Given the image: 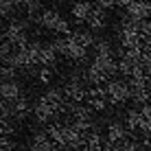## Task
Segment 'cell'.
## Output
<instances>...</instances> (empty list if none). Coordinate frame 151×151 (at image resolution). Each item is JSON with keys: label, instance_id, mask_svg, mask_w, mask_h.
<instances>
[{"label": "cell", "instance_id": "obj_1", "mask_svg": "<svg viewBox=\"0 0 151 151\" xmlns=\"http://www.w3.org/2000/svg\"><path fill=\"white\" fill-rule=\"evenodd\" d=\"M2 40L11 42L15 48H24V46L31 42V37H29V22H24V20H9L4 31H2Z\"/></svg>", "mask_w": 151, "mask_h": 151}, {"label": "cell", "instance_id": "obj_2", "mask_svg": "<svg viewBox=\"0 0 151 151\" xmlns=\"http://www.w3.org/2000/svg\"><path fill=\"white\" fill-rule=\"evenodd\" d=\"M88 88H86V77H83V72H72L68 77V81H66L64 86V94L68 99V103H81L88 99Z\"/></svg>", "mask_w": 151, "mask_h": 151}, {"label": "cell", "instance_id": "obj_3", "mask_svg": "<svg viewBox=\"0 0 151 151\" xmlns=\"http://www.w3.org/2000/svg\"><path fill=\"white\" fill-rule=\"evenodd\" d=\"M103 90H105V96L110 101V105H123L125 101H132V92H129V86L125 79L114 77V79H110L103 86Z\"/></svg>", "mask_w": 151, "mask_h": 151}, {"label": "cell", "instance_id": "obj_4", "mask_svg": "<svg viewBox=\"0 0 151 151\" xmlns=\"http://www.w3.org/2000/svg\"><path fill=\"white\" fill-rule=\"evenodd\" d=\"M31 116L35 118V123H37V125H50V123H53V118L57 116V112L40 96L37 101L33 103V114H31Z\"/></svg>", "mask_w": 151, "mask_h": 151}, {"label": "cell", "instance_id": "obj_5", "mask_svg": "<svg viewBox=\"0 0 151 151\" xmlns=\"http://www.w3.org/2000/svg\"><path fill=\"white\" fill-rule=\"evenodd\" d=\"M129 138V129L123 121H112L107 123V129H105V142H112V145H118L123 140Z\"/></svg>", "mask_w": 151, "mask_h": 151}, {"label": "cell", "instance_id": "obj_6", "mask_svg": "<svg viewBox=\"0 0 151 151\" xmlns=\"http://www.w3.org/2000/svg\"><path fill=\"white\" fill-rule=\"evenodd\" d=\"M61 13L57 11V9H44L37 18H35V22L40 24L42 29H46V31H50V33H55V29L59 27V22H61Z\"/></svg>", "mask_w": 151, "mask_h": 151}, {"label": "cell", "instance_id": "obj_7", "mask_svg": "<svg viewBox=\"0 0 151 151\" xmlns=\"http://www.w3.org/2000/svg\"><path fill=\"white\" fill-rule=\"evenodd\" d=\"M107 96H105V90L103 88H90L88 92V99H86V105L90 107L92 112H103L107 107Z\"/></svg>", "mask_w": 151, "mask_h": 151}, {"label": "cell", "instance_id": "obj_8", "mask_svg": "<svg viewBox=\"0 0 151 151\" xmlns=\"http://www.w3.org/2000/svg\"><path fill=\"white\" fill-rule=\"evenodd\" d=\"M0 96H2L4 103H15L18 99H22V88H20L18 81H2Z\"/></svg>", "mask_w": 151, "mask_h": 151}, {"label": "cell", "instance_id": "obj_9", "mask_svg": "<svg viewBox=\"0 0 151 151\" xmlns=\"http://www.w3.org/2000/svg\"><path fill=\"white\" fill-rule=\"evenodd\" d=\"M57 50H55V46H53V42L50 44H42V50H40V68H48V70H53L55 66H57Z\"/></svg>", "mask_w": 151, "mask_h": 151}, {"label": "cell", "instance_id": "obj_10", "mask_svg": "<svg viewBox=\"0 0 151 151\" xmlns=\"http://www.w3.org/2000/svg\"><path fill=\"white\" fill-rule=\"evenodd\" d=\"M92 11H94V4L90 2V0H81V2H75L70 9L72 18L77 20V22H88V18L92 15Z\"/></svg>", "mask_w": 151, "mask_h": 151}, {"label": "cell", "instance_id": "obj_11", "mask_svg": "<svg viewBox=\"0 0 151 151\" xmlns=\"http://www.w3.org/2000/svg\"><path fill=\"white\" fill-rule=\"evenodd\" d=\"M105 27H107V11L94 7L92 15L88 18V29H90L92 33H99V31H105Z\"/></svg>", "mask_w": 151, "mask_h": 151}, {"label": "cell", "instance_id": "obj_12", "mask_svg": "<svg viewBox=\"0 0 151 151\" xmlns=\"http://www.w3.org/2000/svg\"><path fill=\"white\" fill-rule=\"evenodd\" d=\"M72 37H75V42L77 44H81L83 48H94L96 46V35L92 33L90 29H81V31H75V33H72Z\"/></svg>", "mask_w": 151, "mask_h": 151}, {"label": "cell", "instance_id": "obj_13", "mask_svg": "<svg viewBox=\"0 0 151 151\" xmlns=\"http://www.w3.org/2000/svg\"><path fill=\"white\" fill-rule=\"evenodd\" d=\"M13 105V114H15V121H24V118L29 116V114H33V105L29 103V99H18L15 103H11Z\"/></svg>", "mask_w": 151, "mask_h": 151}, {"label": "cell", "instance_id": "obj_14", "mask_svg": "<svg viewBox=\"0 0 151 151\" xmlns=\"http://www.w3.org/2000/svg\"><path fill=\"white\" fill-rule=\"evenodd\" d=\"M15 2H18V9L22 7L29 18H37L40 11H44L42 9V0H15Z\"/></svg>", "mask_w": 151, "mask_h": 151}, {"label": "cell", "instance_id": "obj_15", "mask_svg": "<svg viewBox=\"0 0 151 151\" xmlns=\"http://www.w3.org/2000/svg\"><path fill=\"white\" fill-rule=\"evenodd\" d=\"M125 125H127V129L132 134L140 132V110L138 107H129L127 114H125Z\"/></svg>", "mask_w": 151, "mask_h": 151}, {"label": "cell", "instance_id": "obj_16", "mask_svg": "<svg viewBox=\"0 0 151 151\" xmlns=\"http://www.w3.org/2000/svg\"><path fill=\"white\" fill-rule=\"evenodd\" d=\"M92 50H94V57H116V48L107 40H99Z\"/></svg>", "mask_w": 151, "mask_h": 151}, {"label": "cell", "instance_id": "obj_17", "mask_svg": "<svg viewBox=\"0 0 151 151\" xmlns=\"http://www.w3.org/2000/svg\"><path fill=\"white\" fill-rule=\"evenodd\" d=\"M15 9H18V2H15V0H0V15H2V18L13 20Z\"/></svg>", "mask_w": 151, "mask_h": 151}, {"label": "cell", "instance_id": "obj_18", "mask_svg": "<svg viewBox=\"0 0 151 151\" xmlns=\"http://www.w3.org/2000/svg\"><path fill=\"white\" fill-rule=\"evenodd\" d=\"M0 75H2V81H15V77H18V68H13V66H9V64H2Z\"/></svg>", "mask_w": 151, "mask_h": 151}, {"label": "cell", "instance_id": "obj_19", "mask_svg": "<svg viewBox=\"0 0 151 151\" xmlns=\"http://www.w3.org/2000/svg\"><path fill=\"white\" fill-rule=\"evenodd\" d=\"M94 7L103 11H112V9H118V0H94Z\"/></svg>", "mask_w": 151, "mask_h": 151}, {"label": "cell", "instance_id": "obj_20", "mask_svg": "<svg viewBox=\"0 0 151 151\" xmlns=\"http://www.w3.org/2000/svg\"><path fill=\"white\" fill-rule=\"evenodd\" d=\"M142 61L151 66V42H147V44L142 46Z\"/></svg>", "mask_w": 151, "mask_h": 151}, {"label": "cell", "instance_id": "obj_21", "mask_svg": "<svg viewBox=\"0 0 151 151\" xmlns=\"http://www.w3.org/2000/svg\"><path fill=\"white\" fill-rule=\"evenodd\" d=\"M40 81L42 83H48L50 81V77H53V70H48V68H40Z\"/></svg>", "mask_w": 151, "mask_h": 151}, {"label": "cell", "instance_id": "obj_22", "mask_svg": "<svg viewBox=\"0 0 151 151\" xmlns=\"http://www.w3.org/2000/svg\"><path fill=\"white\" fill-rule=\"evenodd\" d=\"M142 2H151V0H142Z\"/></svg>", "mask_w": 151, "mask_h": 151}]
</instances>
